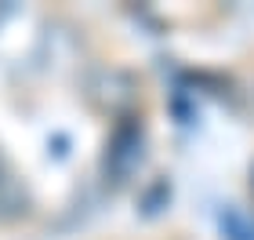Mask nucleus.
Segmentation results:
<instances>
[{
    "instance_id": "obj_2",
    "label": "nucleus",
    "mask_w": 254,
    "mask_h": 240,
    "mask_svg": "<svg viewBox=\"0 0 254 240\" xmlns=\"http://www.w3.org/2000/svg\"><path fill=\"white\" fill-rule=\"evenodd\" d=\"M222 230H225L229 240H254V226H251L236 208H225V211H222Z\"/></svg>"
},
{
    "instance_id": "obj_1",
    "label": "nucleus",
    "mask_w": 254,
    "mask_h": 240,
    "mask_svg": "<svg viewBox=\"0 0 254 240\" xmlns=\"http://www.w3.org/2000/svg\"><path fill=\"white\" fill-rule=\"evenodd\" d=\"M138 160H142V128L138 124H120L117 135H113L109 153H106V167H113V175L120 182Z\"/></svg>"
},
{
    "instance_id": "obj_3",
    "label": "nucleus",
    "mask_w": 254,
    "mask_h": 240,
    "mask_svg": "<svg viewBox=\"0 0 254 240\" xmlns=\"http://www.w3.org/2000/svg\"><path fill=\"white\" fill-rule=\"evenodd\" d=\"M167 197H171V186L167 182H156V186L149 189V197H145V215H156V204L167 200Z\"/></svg>"
}]
</instances>
